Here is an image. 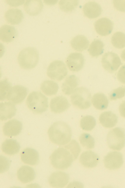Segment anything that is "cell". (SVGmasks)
I'll list each match as a JSON object with an SVG mask.
<instances>
[{
	"label": "cell",
	"instance_id": "6da1fadb",
	"mask_svg": "<svg viewBox=\"0 0 125 188\" xmlns=\"http://www.w3.org/2000/svg\"><path fill=\"white\" fill-rule=\"evenodd\" d=\"M78 142L72 140L67 144L55 150L51 155V164L55 168L61 170L69 167L78 157L81 151Z\"/></svg>",
	"mask_w": 125,
	"mask_h": 188
},
{
	"label": "cell",
	"instance_id": "7a4b0ae2",
	"mask_svg": "<svg viewBox=\"0 0 125 188\" xmlns=\"http://www.w3.org/2000/svg\"><path fill=\"white\" fill-rule=\"evenodd\" d=\"M50 141L58 145H64L70 141L72 131L70 126L65 123L59 121L54 123L48 132Z\"/></svg>",
	"mask_w": 125,
	"mask_h": 188
},
{
	"label": "cell",
	"instance_id": "3957f363",
	"mask_svg": "<svg viewBox=\"0 0 125 188\" xmlns=\"http://www.w3.org/2000/svg\"><path fill=\"white\" fill-rule=\"evenodd\" d=\"M39 59V52L33 47H29L23 49L18 57V61L20 66L25 69H30L35 67Z\"/></svg>",
	"mask_w": 125,
	"mask_h": 188
},
{
	"label": "cell",
	"instance_id": "277c9868",
	"mask_svg": "<svg viewBox=\"0 0 125 188\" xmlns=\"http://www.w3.org/2000/svg\"><path fill=\"white\" fill-rule=\"evenodd\" d=\"M48 98L41 92L33 91L29 94L26 102L32 111L41 114L47 111L48 107Z\"/></svg>",
	"mask_w": 125,
	"mask_h": 188
},
{
	"label": "cell",
	"instance_id": "5b68a950",
	"mask_svg": "<svg viewBox=\"0 0 125 188\" xmlns=\"http://www.w3.org/2000/svg\"><path fill=\"white\" fill-rule=\"evenodd\" d=\"M91 94L85 87H81L76 88L72 94L71 99L72 104L79 109H85L91 105Z\"/></svg>",
	"mask_w": 125,
	"mask_h": 188
},
{
	"label": "cell",
	"instance_id": "8992f818",
	"mask_svg": "<svg viewBox=\"0 0 125 188\" xmlns=\"http://www.w3.org/2000/svg\"><path fill=\"white\" fill-rule=\"evenodd\" d=\"M109 147L113 150L119 151L125 146V130L116 127L110 130L107 137Z\"/></svg>",
	"mask_w": 125,
	"mask_h": 188
},
{
	"label": "cell",
	"instance_id": "52a82bcc",
	"mask_svg": "<svg viewBox=\"0 0 125 188\" xmlns=\"http://www.w3.org/2000/svg\"><path fill=\"white\" fill-rule=\"evenodd\" d=\"M68 71L64 63L60 60L54 61L50 63L47 71V75L51 79L61 81L67 75Z\"/></svg>",
	"mask_w": 125,
	"mask_h": 188
},
{
	"label": "cell",
	"instance_id": "ba28073f",
	"mask_svg": "<svg viewBox=\"0 0 125 188\" xmlns=\"http://www.w3.org/2000/svg\"><path fill=\"white\" fill-rule=\"evenodd\" d=\"M102 63L103 68L110 73L116 71L121 63L118 56L115 53L110 52L103 55Z\"/></svg>",
	"mask_w": 125,
	"mask_h": 188
},
{
	"label": "cell",
	"instance_id": "9c48e42d",
	"mask_svg": "<svg viewBox=\"0 0 125 188\" xmlns=\"http://www.w3.org/2000/svg\"><path fill=\"white\" fill-rule=\"evenodd\" d=\"M104 162L105 167L109 170L118 169L123 163V155L118 152H111L104 157Z\"/></svg>",
	"mask_w": 125,
	"mask_h": 188
},
{
	"label": "cell",
	"instance_id": "30bf717a",
	"mask_svg": "<svg viewBox=\"0 0 125 188\" xmlns=\"http://www.w3.org/2000/svg\"><path fill=\"white\" fill-rule=\"evenodd\" d=\"M27 93V89L25 87L19 85H15L10 90L7 99L13 104H19L24 100Z\"/></svg>",
	"mask_w": 125,
	"mask_h": 188
},
{
	"label": "cell",
	"instance_id": "8fae6325",
	"mask_svg": "<svg viewBox=\"0 0 125 188\" xmlns=\"http://www.w3.org/2000/svg\"><path fill=\"white\" fill-rule=\"evenodd\" d=\"M84 58L82 54L74 52L71 53L67 58L66 63L69 69L73 72H78L83 68Z\"/></svg>",
	"mask_w": 125,
	"mask_h": 188
},
{
	"label": "cell",
	"instance_id": "7c38bea8",
	"mask_svg": "<svg viewBox=\"0 0 125 188\" xmlns=\"http://www.w3.org/2000/svg\"><path fill=\"white\" fill-rule=\"evenodd\" d=\"M69 176L67 173L58 171L52 173L49 177L48 181L50 186L52 187L62 188L68 183Z\"/></svg>",
	"mask_w": 125,
	"mask_h": 188
},
{
	"label": "cell",
	"instance_id": "4fadbf2b",
	"mask_svg": "<svg viewBox=\"0 0 125 188\" xmlns=\"http://www.w3.org/2000/svg\"><path fill=\"white\" fill-rule=\"evenodd\" d=\"M94 26L95 31L98 34L102 36H105L112 32L113 23L109 19L102 18L95 22Z\"/></svg>",
	"mask_w": 125,
	"mask_h": 188
},
{
	"label": "cell",
	"instance_id": "5bb4252c",
	"mask_svg": "<svg viewBox=\"0 0 125 188\" xmlns=\"http://www.w3.org/2000/svg\"><path fill=\"white\" fill-rule=\"evenodd\" d=\"M70 106L67 99L62 96H56L52 99L50 107L52 111L56 113H60L66 110Z\"/></svg>",
	"mask_w": 125,
	"mask_h": 188
},
{
	"label": "cell",
	"instance_id": "9a60e30c",
	"mask_svg": "<svg viewBox=\"0 0 125 188\" xmlns=\"http://www.w3.org/2000/svg\"><path fill=\"white\" fill-rule=\"evenodd\" d=\"M22 126L20 121L12 119L5 123L3 127V132L4 134L7 136H16L21 132Z\"/></svg>",
	"mask_w": 125,
	"mask_h": 188
},
{
	"label": "cell",
	"instance_id": "2e32d148",
	"mask_svg": "<svg viewBox=\"0 0 125 188\" xmlns=\"http://www.w3.org/2000/svg\"><path fill=\"white\" fill-rule=\"evenodd\" d=\"M99 159L98 155L94 152L88 150L84 152L81 155L80 161L83 166L92 168L96 166Z\"/></svg>",
	"mask_w": 125,
	"mask_h": 188
},
{
	"label": "cell",
	"instance_id": "e0dca14e",
	"mask_svg": "<svg viewBox=\"0 0 125 188\" xmlns=\"http://www.w3.org/2000/svg\"><path fill=\"white\" fill-rule=\"evenodd\" d=\"M17 34V31L13 26L5 24L0 28V39L3 42H9L12 41Z\"/></svg>",
	"mask_w": 125,
	"mask_h": 188
},
{
	"label": "cell",
	"instance_id": "ac0fdd59",
	"mask_svg": "<svg viewBox=\"0 0 125 188\" xmlns=\"http://www.w3.org/2000/svg\"><path fill=\"white\" fill-rule=\"evenodd\" d=\"M21 159L24 163L31 165L36 164L39 161V154L35 149L31 148L24 149L21 154Z\"/></svg>",
	"mask_w": 125,
	"mask_h": 188
},
{
	"label": "cell",
	"instance_id": "d6986e66",
	"mask_svg": "<svg viewBox=\"0 0 125 188\" xmlns=\"http://www.w3.org/2000/svg\"><path fill=\"white\" fill-rule=\"evenodd\" d=\"M36 176L35 172L32 167L27 166L21 167L17 172L18 179L22 183H25L34 180Z\"/></svg>",
	"mask_w": 125,
	"mask_h": 188
},
{
	"label": "cell",
	"instance_id": "ffe728a7",
	"mask_svg": "<svg viewBox=\"0 0 125 188\" xmlns=\"http://www.w3.org/2000/svg\"><path fill=\"white\" fill-rule=\"evenodd\" d=\"M4 17L6 21L12 25L20 24L24 18L21 10L17 8L10 9L5 13Z\"/></svg>",
	"mask_w": 125,
	"mask_h": 188
},
{
	"label": "cell",
	"instance_id": "44dd1931",
	"mask_svg": "<svg viewBox=\"0 0 125 188\" xmlns=\"http://www.w3.org/2000/svg\"><path fill=\"white\" fill-rule=\"evenodd\" d=\"M0 109V119L2 121L12 118L15 115L17 111L14 104L10 102L1 103Z\"/></svg>",
	"mask_w": 125,
	"mask_h": 188
},
{
	"label": "cell",
	"instance_id": "7402d4cb",
	"mask_svg": "<svg viewBox=\"0 0 125 188\" xmlns=\"http://www.w3.org/2000/svg\"><path fill=\"white\" fill-rule=\"evenodd\" d=\"M43 5L41 0H26L24 5V10L29 15L35 16L39 14L42 10Z\"/></svg>",
	"mask_w": 125,
	"mask_h": 188
},
{
	"label": "cell",
	"instance_id": "603a6c76",
	"mask_svg": "<svg viewBox=\"0 0 125 188\" xmlns=\"http://www.w3.org/2000/svg\"><path fill=\"white\" fill-rule=\"evenodd\" d=\"M85 15L90 19H94L101 14L102 9L100 5L94 1H89L85 3L83 7Z\"/></svg>",
	"mask_w": 125,
	"mask_h": 188
},
{
	"label": "cell",
	"instance_id": "cb8c5ba5",
	"mask_svg": "<svg viewBox=\"0 0 125 188\" xmlns=\"http://www.w3.org/2000/svg\"><path fill=\"white\" fill-rule=\"evenodd\" d=\"M79 78L74 75L69 76L65 79L62 86V90L65 94H72L79 85Z\"/></svg>",
	"mask_w": 125,
	"mask_h": 188
},
{
	"label": "cell",
	"instance_id": "d4e9b609",
	"mask_svg": "<svg viewBox=\"0 0 125 188\" xmlns=\"http://www.w3.org/2000/svg\"><path fill=\"white\" fill-rule=\"evenodd\" d=\"M99 121L104 127L111 128L117 124L118 118L116 115L110 111L102 113L99 117Z\"/></svg>",
	"mask_w": 125,
	"mask_h": 188
},
{
	"label": "cell",
	"instance_id": "484cf974",
	"mask_svg": "<svg viewBox=\"0 0 125 188\" xmlns=\"http://www.w3.org/2000/svg\"><path fill=\"white\" fill-rule=\"evenodd\" d=\"M20 148L19 144L15 140L8 139L5 140L2 143L1 149L5 154L12 155L17 154Z\"/></svg>",
	"mask_w": 125,
	"mask_h": 188
},
{
	"label": "cell",
	"instance_id": "4316f807",
	"mask_svg": "<svg viewBox=\"0 0 125 188\" xmlns=\"http://www.w3.org/2000/svg\"><path fill=\"white\" fill-rule=\"evenodd\" d=\"M70 43L72 48L79 52H82L86 50L89 45V42L87 39L82 35H78L74 37Z\"/></svg>",
	"mask_w": 125,
	"mask_h": 188
},
{
	"label": "cell",
	"instance_id": "83f0119b",
	"mask_svg": "<svg viewBox=\"0 0 125 188\" xmlns=\"http://www.w3.org/2000/svg\"><path fill=\"white\" fill-rule=\"evenodd\" d=\"M92 101L93 106L98 110L105 109L108 105V101L107 97L102 93L94 94L92 97Z\"/></svg>",
	"mask_w": 125,
	"mask_h": 188
},
{
	"label": "cell",
	"instance_id": "f1b7e54d",
	"mask_svg": "<svg viewBox=\"0 0 125 188\" xmlns=\"http://www.w3.org/2000/svg\"><path fill=\"white\" fill-rule=\"evenodd\" d=\"M40 88L42 92L48 96L55 94L57 93L59 86L56 82L51 80H46L41 84Z\"/></svg>",
	"mask_w": 125,
	"mask_h": 188
},
{
	"label": "cell",
	"instance_id": "f546056e",
	"mask_svg": "<svg viewBox=\"0 0 125 188\" xmlns=\"http://www.w3.org/2000/svg\"><path fill=\"white\" fill-rule=\"evenodd\" d=\"M104 44L100 40H94L90 44L88 51L90 54L93 57L98 56L103 52Z\"/></svg>",
	"mask_w": 125,
	"mask_h": 188
},
{
	"label": "cell",
	"instance_id": "4dcf8cb0",
	"mask_svg": "<svg viewBox=\"0 0 125 188\" xmlns=\"http://www.w3.org/2000/svg\"><path fill=\"white\" fill-rule=\"evenodd\" d=\"M80 124L83 129L87 131H90L96 125V121L95 118L93 116L86 115L82 118Z\"/></svg>",
	"mask_w": 125,
	"mask_h": 188
},
{
	"label": "cell",
	"instance_id": "1f68e13d",
	"mask_svg": "<svg viewBox=\"0 0 125 188\" xmlns=\"http://www.w3.org/2000/svg\"><path fill=\"white\" fill-rule=\"evenodd\" d=\"M111 42L115 47L121 49L125 47V34L124 33L117 32L112 36Z\"/></svg>",
	"mask_w": 125,
	"mask_h": 188
},
{
	"label": "cell",
	"instance_id": "d6a6232c",
	"mask_svg": "<svg viewBox=\"0 0 125 188\" xmlns=\"http://www.w3.org/2000/svg\"><path fill=\"white\" fill-rule=\"evenodd\" d=\"M79 140L82 146L87 149L94 148L95 141L93 137L90 134L85 133L82 134L80 136Z\"/></svg>",
	"mask_w": 125,
	"mask_h": 188
},
{
	"label": "cell",
	"instance_id": "836d02e7",
	"mask_svg": "<svg viewBox=\"0 0 125 188\" xmlns=\"http://www.w3.org/2000/svg\"><path fill=\"white\" fill-rule=\"evenodd\" d=\"M79 3L78 0H61L59 2L60 9L65 12L72 11L77 7Z\"/></svg>",
	"mask_w": 125,
	"mask_h": 188
},
{
	"label": "cell",
	"instance_id": "e575fe53",
	"mask_svg": "<svg viewBox=\"0 0 125 188\" xmlns=\"http://www.w3.org/2000/svg\"><path fill=\"white\" fill-rule=\"evenodd\" d=\"M0 100L7 99L8 94L12 87L11 84L6 79L0 82Z\"/></svg>",
	"mask_w": 125,
	"mask_h": 188
},
{
	"label": "cell",
	"instance_id": "d590c367",
	"mask_svg": "<svg viewBox=\"0 0 125 188\" xmlns=\"http://www.w3.org/2000/svg\"><path fill=\"white\" fill-rule=\"evenodd\" d=\"M125 95V87H119L113 90L110 95L111 100H115L124 97Z\"/></svg>",
	"mask_w": 125,
	"mask_h": 188
},
{
	"label": "cell",
	"instance_id": "8d00e7d4",
	"mask_svg": "<svg viewBox=\"0 0 125 188\" xmlns=\"http://www.w3.org/2000/svg\"><path fill=\"white\" fill-rule=\"evenodd\" d=\"M0 173H2L9 169L10 162L7 158L3 156H0Z\"/></svg>",
	"mask_w": 125,
	"mask_h": 188
},
{
	"label": "cell",
	"instance_id": "74e56055",
	"mask_svg": "<svg viewBox=\"0 0 125 188\" xmlns=\"http://www.w3.org/2000/svg\"><path fill=\"white\" fill-rule=\"evenodd\" d=\"M113 2L114 7L117 10L125 12V0H114Z\"/></svg>",
	"mask_w": 125,
	"mask_h": 188
},
{
	"label": "cell",
	"instance_id": "f35d334b",
	"mask_svg": "<svg viewBox=\"0 0 125 188\" xmlns=\"http://www.w3.org/2000/svg\"><path fill=\"white\" fill-rule=\"evenodd\" d=\"M117 78L121 83L125 84V65L122 66L117 73Z\"/></svg>",
	"mask_w": 125,
	"mask_h": 188
},
{
	"label": "cell",
	"instance_id": "ab89813d",
	"mask_svg": "<svg viewBox=\"0 0 125 188\" xmlns=\"http://www.w3.org/2000/svg\"><path fill=\"white\" fill-rule=\"evenodd\" d=\"M6 3L9 6L16 7L22 5L25 2L24 0H6Z\"/></svg>",
	"mask_w": 125,
	"mask_h": 188
},
{
	"label": "cell",
	"instance_id": "60d3db41",
	"mask_svg": "<svg viewBox=\"0 0 125 188\" xmlns=\"http://www.w3.org/2000/svg\"><path fill=\"white\" fill-rule=\"evenodd\" d=\"M119 110L120 115L125 118V101H123L120 104Z\"/></svg>",
	"mask_w": 125,
	"mask_h": 188
},
{
	"label": "cell",
	"instance_id": "b9f144b4",
	"mask_svg": "<svg viewBox=\"0 0 125 188\" xmlns=\"http://www.w3.org/2000/svg\"><path fill=\"white\" fill-rule=\"evenodd\" d=\"M83 185L78 182H73L70 184L68 187H83Z\"/></svg>",
	"mask_w": 125,
	"mask_h": 188
},
{
	"label": "cell",
	"instance_id": "7bdbcfd3",
	"mask_svg": "<svg viewBox=\"0 0 125 188\" xmlns=\"http://www.w3.org/2000/svg\"><path fill=\"white\" fill-rule=\"evenodd\" d=\"M57 0H44V3L48 5H52L57 3Z\"/></svg>",
	"mask_w": 125,
	"mask_h": 188
},
{
	"label": "cell",
	"instance_id": "ee69618b",
	"mask_svg": "<svg viewBox=\"0 0 125 188\" xmlns=\"http://www.w3.org/2000/svg\"><path fill=\"white\" fill-rule=\"evenodd\" d=\"M121 56L123 60L125 61V49L122 52Z\"/></svg>",
	"mask_w": 125,
	"mask_h": 188
}]
</instances>
